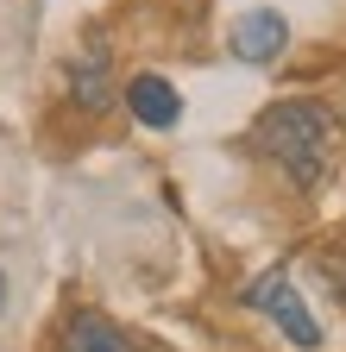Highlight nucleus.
Segmentation results:
<instances>
[{
  "instance_id": "nucleus-8",
  "label": "nucleus",
  "mask_w": 346,
  "mask_h": 352,
  "mask_svg": "<svg viewBox=\"0 0 346 352\" xmlns=\"http://www.w3.org/2000/svg\"><path fill=\"white\" fill-rule=\"evenodd\" d=\"M0 308H7V271H0Z\"/></svg>"
},
{
  "instance_id": "nucleus-6",
  "label": "nucleus",
  "mask_w": 346,
  "mask_h": 352,
  "mask_svg": "<svg viewBox=\"0 0 346 352\" xmlns=\"http://www.w3.org/2000/svg\"><path fill=\"white\" fill-rule=\"evenodd\" d=\"M57 352H133V340H126L107 315H76L63 327V346Z\"/></svg>"
},
{
  "instance_id": "nucleus-7",
  "label": "nucleus",
  "mask_w": 346,
  "mask_h": 352,
  "mask_svg": "<svg viewBox=\"0 0 346 352\" xmlns=\"http://www.w3.org/2000/svg\"><path fill=\"white\" fill-rule=\"evenodd\" d=\"M327 283H334V296L346 302V252H327Z\"/></svg>"
},
{
  "instance_id": "nucleus-4",
  "label": "nucleus",
  "mask_w": 346,
  "mask_h": 352,
  "mask_svg": "<svg viewBox=\"0 0 346 352\" xmlns=\"http://www.w3.org/2000/svg\"><path fill=\"white\" fill-rule=\"evenodd\" d=\"M126 107H133L139 126H158V132L183 120V95H177L164 76H133V88H126Z\"/></svg>"
},
{
  "instance_id": "nucleus-3",
  "label": "nucleus",
  "mask_w": 346,
  "mask_h": 352,
  "mask_svg": "<svg viewBox=\"0 0 346 352\" xmlns=\"http://www.w3.org/2000/svg\"><path fill=\"white\" fill-rule=\"evenodd\" d=\"M283 44H290V19L271 13V7H258V13H246V19L233 25V57H239V63H271Z\"/></svg>"
},
{
  "instance_id": "nucleus-1",
  "label": "nucleus",
  "mask_w": 346,
  "mask_h": 352,
  "mask_svg": "<svg viewBox=\"0 0 346 352\" xmlns=\"http://www.w3.org/2000/svg\"><path fill=\"white\" fill-rule=\"evenodd\" d=\"M258 151H265L296 189H315L327 164H334V145H340V120L327 101H309V95H290V101H271L258 113Z\"/></svg>"
},
{
  "instance_id": "nucleus-2",
  "label": "nucleus",
  "mask_w": 346,
  "mask_h": 352,
  "mask_svg": "<svg viewBox=\"0 0 346 352\" xmlns=\"http://www.w3.org/2000/svg\"><path fill=\"white\" fill-rule=\"evenodd\" d=\"M246 308H258L265 321H277L290 346H302V352H315V346H321V327H315V315H309V302L296 296V283H290L283 271L252 277V283H246Z\"/></svg>"
},
{
  "instance_id": "nucleus-5",
  "label": "nucleus",
  "mask_w": 346,
  "mask_h": 352,
  "mask_svg": "<svg viewBox=\"0 0 346 352\" xmlns=\"http://www.w3.org/2000/svg\"><path fill=\"white\" fill-rule=\"evenodd\" d=\"M69 95H76V107H89V113H101V107L113 101L107 51H89V57H76V63H69Z\"/></svg>"
}]
</instances>
